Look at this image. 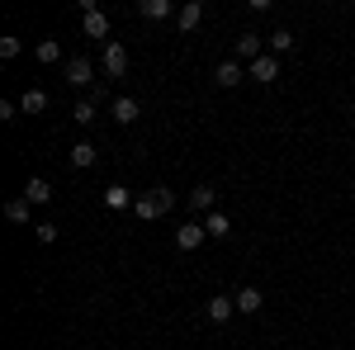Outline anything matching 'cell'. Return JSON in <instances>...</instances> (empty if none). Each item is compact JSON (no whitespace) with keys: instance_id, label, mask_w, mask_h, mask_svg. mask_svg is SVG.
I'll return each instance as SVG.
<instances>
[{"instance_id":"2","label":"cell","mask_w":355,"mask_h":350,"mask_svg":"<svg viewBox=\"0 0 355 350\" xmlns=\"http://www.w3.org/2000/svg\"><path fill=\"white\" fill-rule=\"evenodd\" d=\"M204 237H209V232H204V222H185V227L175 232V246H180V251H199Z\"/></svg>"},{"instance_id":"8","label":"cell","mask_w":355,"mask_h":350,"mask_svg":"<svg viewBox=\"0 0 355 350\" xmlns=\"http://www.w3.org/2000/svg\"><path fill=\"white\" fill-rule=\"evenodd\" d=\"M105 71H110V76H123V71H128V53H123L119 43H105Z\"/></svg>"},{"instance_id":"17","label":"cell","mask_w":355,"mask_h":350,"mask_svg":"<svg viewBox=\"0 0 355 350\" xmlns=\"http://www.w3.org/2000/svg\"><path fill=\"white\" fill-rule=\"evenodd\" d=\"M19 109H24V114H43V109H48V95H43V90H24Z\"/></svg>"},{"instance_id":"7","label":"cell","mask_w":355,"mask_h":350,"mask_svg":"<svg viewBox=\"0 0 355 350\" xmlns=\"http://www.w3.org/2000/svg\"><path fill=\"white\" fill-rule=\"evenodd\" d=\"M67 81L71 85H90L95 81V67H90L85 57H71V62H67Z\"/></svg>"},{"instance_id":"12","label":"cell","mask_w":355,"mask_h":350,"mask_svg":"<svg viewBox=\"0 0 355 350\" xmlns=\"http://www.w3.org/2000/svg\"><path fill=\"white\" fill-rule=\"evenodd\" d=\"M204 232H209V237H227V232H232V222H227V213H218V209H214V213L204 218Z\"/></svg>"},{"instance_id":"23","label":"cell","mask_w":355,"mask_h":350,"mask_svg":"<svg viewBox=\"0 0 355 350\" xmlns=\"http://www.w3.org/2000/svg\"><path fill=\"white\" fill-rule=\"evenodd\" d=\"M71 119L76 123H95V100H81V105L71 109Z\"/></svg>"},{"instance_id":"18","label":"cell","mask_w":355,"mask_h":350,"mask_svg":"<svg viewBox=\"0 0 355 350\" xmlns=\"http://www.w3.org/2000/svg\"><path fill=\"white\" fill-rule=\"evenodd\" d=\"M71 166H95V142H76V147H71Z\"/></svg>"},{"instance_id":"4","label":"cell","mask_w":355,"mask_h":350,"mask_svg":"<svg viewBox=\"0 0 355 350\" xmlns=\"http://www.w3.org/2000/svg\"><path fill=\"white\" fill-rule=\"evenodd\" d=\"M246 76H256V81H261V85H270L275 76H279V62H275V53L256 57V62H251V71H246Z\"/></svg>"},{"instance_id":"25","label":"cell","mask_w":355,"mask_h":350,"mask_svg":"<svg viewBox=\"0 0 355 350\" xmlns=\"http://www.w3.org/2000/svg\"><path fill=\"white\" fill-rule=\"evenodd\" d=\"M19 48H24L19 38H0V57H19Z\"/></svg>"},{"instance_id":"15","label":"cell","mask_w":355,"mask_h":350,"mask_svg":"<svg viewBox=\"0 0 355 350\" xmlns=\"http://www.w3.org/2000/svg\"><path fill=\"white\" fill-rule=\"evenodd\" d=\"M175 19H180V28H185V33H190V28H199V19H204V10H199V5H180V15H175Z\"/></svg>"},{"instance_id":"3","label":"cell","mask_w":355,"mask_h":350,"mask_svg":"<svg viewBox=\"0 0 355 350\" xmlns=\"http://www.w3.org/2000/svg\"><path fill=\"white\" fill-rule=\"evenodd\" d=\"M81 28H85V38H110V15L105 10H85Z\"/></svg>"},{"instance_id":"5","label":"cell","mask_w":355,"mask_h":350,"mask_svg":"<svg viewBox=\"0 0 355 350\" xmlns=\"http://www.w3.org/2000/svg\"><path fill=\"white\" fill-rule=\"evenodd\" d=\"M190 204H194L204 218H209V213H214V204H218V189H214V185H194V189H190Z\"/></svg>"},{"instance_id":"9","label":"cell","mask_w":355,"mask_h":350,"mask_svg":"<svg viewBox=\"0 0 355 350\" xmlns=\"http://www.w3.org/2000/svg\"><path fill=\"white\" fill-rule=\"evenodd\" d=\"M137 114H142V109H137L133 95H119V100H114V123H137Z\"/></svg>"},{"instance_id":"6","label":"cell","mask_w":355,"mask_h":350,"mask_svg":"<svg viewBox=\"0 0 355 350\" xmlns=\"http://www.w3.org/2000/svg\"><path fill=\"white\" fill-rule=\"evenodd\" d=\"M204 313H209V322H218V326H223L227 317H232V313H237V298H223V294H218V298H209V308H204Z\"/></svg>"},{"instance_id":"13","label":"cell","mask_w":355,"mask_h":350,"mask_svg":"<svg viewBox=\"0 0 355 350\" xmlns=\"http://www.w3.org/2000/svg\"><path fill=\"white\" fill-rule=\"evenodd\" d=\"M261 303H266L261 289H256V284H246L242 294H237V313H261Z\"/></svg>"},{"instance_id":"10","label":"cell","mask_w":355,"mask_h":350,"mask_svg":"<svg viewBox=\"0 0 355 350\" xmlns=\"http://www.w3.org/2000/svg\"><path fill=\"white\" fill-rule=\"evenodd\" d=\"M137 10H142V19H166V15H180L171 0H142Z\"/></svg>"},{"instance_id":"20","label":"cell","mask_w":355,"mask_h":350,"mask_svg":"<svg viewBox=\"0 0 355 350\" xmlns=\"http://www.w3.org/2000/svg\"><path fill=\"white\" fill-rule=\"evenodd\" d=\"M5 218H10V222H28V199H24V194L5 204Z\"/></svg>"},{"instance_id":"19","label":"cell","mask_w":355,"mask_h":350,"mask_svg":"<svg viewBox=\"0 0 355 350\" xmlns=\"http://www.w3.org/2000/svg\"><path fill=\"white\" fill-rule=\"evenodd\" d=\"M105 204H110V209H133V194L123 185H114V189H105Z\"/></svg>"},{"instance_id":"22","label":"cell","mask_w":355,"mask_h":350,"mask_svg":"<svg viewBox=\"0 0 355 350\" xmlns=\"http://www.w3.org/2000/svg\"><path fill=\"white\" fill-rule=\"evenodd\" d=\"M270 48H275V53H289V48H294V33H289V28H275V33H270Z\"/></svg>"},{"instance_id":"11","label":"cell","mask_w":355,"mask_h":350,"mask_svg":"<svg viewBox=\"0 0 355 350\" xmlns=\"http://www.w3.org/2000/svg\"><path fill=\"white\" fill-rule=\"evenodd\" d=\"M24 199H28V204H48V199H53V185L33 175V180H28V185H24Z\"/></svg>"},{"instance_id":"21","label":"cell","mask_w":355,"mask_h":350,"mask_svg":"<svg viewBox=\"0 0 355 350\" xmlns=\"http://www.w3.org/2000/svg\"><path fill=\"white\" fill-rule=\"evenodd\" d=\"M242 81V67L237 62H218V85H237Z\"/></svg>"},{"instance_id":"14","label":"cell","mask_w":355,"mask_h":350,"mask_svg":"<svg viewBox=\"0 0 355 350\" xmlns=\"http://www.w3.org/2000/svg\"><path fill=\"white\" fill-rule=\"evenodd\" d=\"M237 57H242V62L266 57V53H261V38H256V33H242V38H237Z\"/></svg>"},{"instance_id":"24","label":"cell","mask_w":355,"mask_h":350,"mask_svg":"<svg viewBox=\"0 0 355 350\" xmlns=\"http://www.w3.org/2000/svg\"><path fill=\"white\" fill-rule=\"evenodd\" d=\"M38 242H43V246L57 242V222H38Z\"/></svg>"},{"instance_id":"16","label":"cell","mask_w":355,"mask_h":350,"mask_svg":"<svg viewBox=\"0 0 355 350\" xmlns=\"http://www.w3.org/2000/svg\"><path fill=\"white\" fill-rule=\"evenodd\" d=\"M38 62H43V67L62 62V43H57V38H43V43H38Z\"/></svg>"},{"instance_id":"1","label":"cell","mask_w":355,"mask_h":350,"mask_svg":"<svg viewBox=\"0 0 355 350\" xmlns=\"http://www.w3.org/2000/svg\"><path fill=\"white\" fill-rule=\"evenodd\" d=\"M171 209H175V189H166V185H157V189H147V194H137V199H133V213L142 218V222L171 213Z\"/></svg>"}]
</instances>
